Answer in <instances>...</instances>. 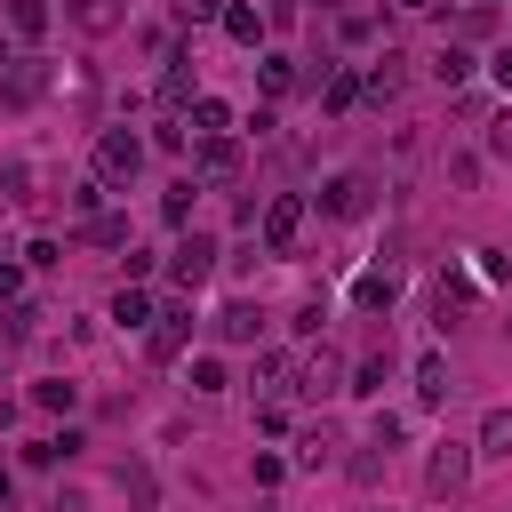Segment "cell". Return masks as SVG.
<instances>
[{
	"instance_id": "39",
	"label": "cell",
	"mask_w": 512,
	"mask_h": 512,
	"mask_svg": "<svg viewBox=\"0 0 512 512\" xmlns=\"http://www.w3.org/2000/svg\"><path fill=\"white\" fill-rule=\"evenodd\" d=\"M72 16H80V24H96V32L112 24V8H104V0H72Z\"/></svg>"
},
{
	"instance_id": "16",
	"label": "cell",
	"mask_w": 512,
	"mask_h": 512,
	"mask_svg": "<svg viewBox=\"0 0 512 512\" xmlns=\"http://www.w3.org/2000/svg\"><path fill=\"white\" fill-rule=\"evenodd\" d=\"M464 304H472V288H464L456 272H440V288H432V320H440V328H456V320H464Z\"/></svg>"
},
{
	"instance_id": "7",
	"label": "cell",
	"mask_w": 512,
	"mask_h": 512,
	"mask_svg": "<svg viewBox=\"0 0 512 512\" xmlns=\"http://www.w3.org/2000/svg\"><path fill=\"white\" fill-rule=\"evenodd\" d=\"M184 336H192V304H168V312L144 328V352H152V360H176V352H184Z\"/></svg>"
},
{
	"instance_id": "28",
	"label": "cell",
	"mask_w": 512,
	"mask_h": 512,
	"mask_svg": "<svg viewBox=\"0 0 512 512\" xmlns=\"http://www.w3.org/2000/svg\"><path fill=\"white\" fill-rule=\"evenodd\" d=\"M336 40H344V48H368V40H376V16H368V8H344V16H336Z\"/></svg>"
},
{
	"instance_id": "24",
	"label": "cell",
	"mask_w": 512,
	"mask_h": 512,
	"mask_svg": "<svg viewBox=\"0 0 512 512\" xmlns=\"http://www.w3.org/2000/svg\"><path fill=\"white\" fill-rule=\"evenodd\" d=\"M384 464H392V448H384V440H360V456H352L344 472H352L360 488H376V480H384Z\"/></svg>"
},
{
	"instance_id": "15",
	"label": "cell",
	"mask_w": 512,
	"mask_h": 512,
	"mask_svg": "<svg viewBox=\"0 0 512 512\" xmlns=\"http://www.w3.org/2000/svg\"><path fill=\"white\" fill-rule=\"evenodd\" d=\"M296 80H304V72H296V56H280V48L256 64V88H264V96H296Z\"/></svg>"
},
{
	"instance_id": "3",
	"label": "cell",
	"mask_w": 512,
	"mask_h": 512,
	"mask_svg": "<svg viewBox=\"0 0 512 512\" xmlns=\"http://www.w3.org/2000/svg\"><path fill=\"white\" fill-rule=\"evenodd\" d=\"M296 232H304V200H296V192H272V200H264V216H256V240H264L272 256H288V248H296Z\"/></svg>"
},
{
	"instance_id": "9",
	"label": "cell",
	"mask_w": 512,
	"mask_h": 512,
	"mask_svg": "<svg viewBox=\"0 0 512 512\" xmlns=\"http://www.w3.org/2000/svg\"><path fill=\"white\" fill-rule=\"evenodd\" d=\"M200 176L208 184H232L240 176V136H200Z\"/></svg>"
},
{
	"instance_id": "42",
	"label": "cell",
	"mask_w": 512,
	"mask_h": 512,
	"mask_svg": "<svg viewBox=\"0 0 512 512\" xmlns=\"http://www.w3.org/2000/svg\"><path fill=\"white\" fill-rule=\"evenodd\" d=\"M504 336H512V320H504Z\"/></svg>"
},
{
	"instance_id": "22",
	"label": "cell",
	"mask_w": 512,
	"mask_h": 512,
	"mask_svg": "<svg viewBox=\"0 0 512 512\" xmlns=\"http://www.w3.org/2000/svg\"><path fill=\"white\" fill-rule=\"evenodd\" d=\"M112 320H120V328H152L160 312H152V296H144V288H120V296H112Z\"/></svg>"
},
{
	"instance_id": "38",
	"label": "cell",
	"mask_w": 512,
	"mask_h": 512,
	"mask_svg": "<svg viewBox=\"0 0 512 512\" xmlns=\"http://www.w3.org/2000/svg\"><path fill=\"white\" fill-rule=\"evenodd\" d=\"M152 144H160V152H184V112H168V120L152 128Z\"/></svg>"
},
{
	"instance_id": "35",
	"label": "cell",
	"mask_w": 512,
	"mask_h": 512,
	"mask_svg": "<svg viewBox=\"0 0 512 512\" xmlns=\"http://www.w3.org/2000/svg\"><path fill=\"white\" fill-rule=\"evenodd\" d=\"M176 8V24H208V16H224V0H168Z\"/></svg>"
},
{
	"instance_id": "11",
	"label": "cell",
	"mask_w": 512,
	"mask_h": 512,
	"mask_svg": "<svg viewBox=\"0 0 512 512\" xmlns=\"http://www.w3.org/2000/svg\"><path fill=\"white\" fill-rule=\"evenodd\" d=\"M336 448H344V440H336V424H304V432H296V472L336 464Z\"/></svg>"
},
{
	"instance_id": "6",
	"label": "cell",
	"mask_w": 512,
	"mask_h": 512,
	"mask_svg": "<svg viewBox=\"0 0 512 512\" xmlns=\"http://www.w3.org/2000/svg\"><path fill=\"white\" fill-rule=\"evenodd\" d=\"M400 88H408V56H400V48H384V56L360 64V96H368V104H392Z\"/></svg>"
},
{
	"instance_id": "8",
	"label": "cell",
	"mask_w": 512,
	"mask_h": 512,
	"mask_svg": "<svg viewBox=\"0 0 512 512\" xmlns=\"http://www.w3.org/2000/svg\"><path fill=\"white\" fill-rule=\"evenodd\" d=\"M296 392H312V400H328V392H344V352L336 344H320L304 368H296Z\"/></svg>"
},
{
	"instance_id": "36",
	"label": "cell",
	"mask_w": 512,
	"mask_h": 512,
	"mask_svg": "<svg viewBox=\"0 0 512 512\" xmlns=\"http://www.w3.org/2000/svg\"><path fill=\"white\" fill-rule=\"evenodd\" d=\"M488 80L512 96V40H496V48H488Z\"/></svg>"
},
{
	"instance_id": "12",
	"label": "cell",
	"mask_w": 512,
	"mask_h": 512,
	"mask_svg": "<svg viewBox=\"0 0 512 512\" xmlns=\"http://www.w3.org/2000/svg\"><path fill=\"white\" fill-rule=\"evenodd\" d=\"M320 104H328V112L368 104V96H360V72H352V64H328V72H320Z\"/></svg>"
},
{
	"instance_id": "13",
	"label": "cell",
	"mask_w": 512,
	"mask_h": 512,
	"mask_svg": "<svg viewBox=\"0 0 512 512\" xmlns=\"http://www.w3.org/2000/svg\"><path fill=\"white\" fill-rule=\"evenodd\" d=\"M184 128H192V136H232V104H224V96H192V104H184Z\"/></svg>"
},
{
	"instance_id": "23",
	"label": "cell",
	"mask_w": 512,
	"mask_h": 512,
	"mask_svg": "<svg viewBox=\"0 0 512 512\" xmlns=\"http://www.w3.org/2000/svg\"><path fill=\"white\" fill-rule=\"evenodd\" d=\"M32 408H48V416H72V408H80V384L48 376V384H32Z\"/></svg>"
},
{
	"instance_id": "33",
	"label": "cell",
	"mask_w": 512,
	"mask_h": 512,
	"mask_svg": "<svg viewBox=\"0 0 512 512\" xmlns=\"http://www.w3.org/2000/svg\"><path fill=\"white\" fill-rule=\"evenodd\" d=\"M488 152H496V160H512V104H504V112H488Z\"/></svg>"
},
{
	"instance_id": "31",
	"label": "cell",
	"mask_w": 512,
	"mask_h": 512,
	"mask_svg": "<svg viewBox=\"0 0 512 512\" xmlns=\"http://www.w3.org/2000/svg\"><path fill=\"white\" fill-rule=\"evenodd\" d=\"M80 232H88L96 248H128V216H88Z\"/></svg>"
},
{
	"instance_id": "27",
	"label": "cell",
	"mask_w": 512,
	"mask_h": 512,
	"mask_svg": "<svg viewBox=\"0 0 512 512\" xmlns=\"http://www.w3.org/2000/svg\"><path fill=\"white\" fill-rule=\"evenodd\" d=\"M384 384H392V352H368V360L352 368V384H344V392H384Z\"/></svg>"
},
{
	"instance_id": "21",
	"label": "cell",
	"mask_w": 512,
	"mask_h": 512,
	"mask_svg": "<svg viewBox=\"0 0 512 512\" xmlns=\"http://www.w3.org/2000/svg\"><path fill=\"white\" fill-rule=\"evenodd\" d=\"M432 72H440V80H448V88H464V80H472V72H480V64H472V48H464V40H448V48H440V56H432Z\"/></svg>"
},
{
	"instance_id": "34",
	"label": "cell",
	"mask_w": 512,
	"mask_h": 512,
	"mask_svg": "<svg viewBox=\"0 0 512 512\" xmlns=\"http://www.w3.org/2000/svg\"><path fill=\"white\" fill-rule=\"evenodd\" d=\"M192 392H224V360L200 352V360H192Z\"/></svg>"
},
{
	"instance_id": "10",
	"label": "cell",
	"mask_w": 512,
	"mask_h": 512,
	"mask_svg": "<svg viewBox=\"0 0 512 512\" xmlns=\"http://www.w3.org/2000/svg\"><path fill=\"white\" fill-rule=\"evenodd\" d=\"M248 384H256L264 400H280V392H296V360H288V352H256V368H248Z\"/></svg>"
},
{
	"instance_id": "37",
	"label": "cell",
	"mask_w": 512,
	"mask_h": 512,
	"mask_svg": "<svg viewBox=\"0 0 512 512\" xmlns=\"http://www.w3.org/2000/svg\"><path fill=\"white\" fill-rule=\"evenodd\" d=\"M480 32H496V8H488V0H472V8H464V40H480Z\"/></svg>"
},
{
	"instance_id": "20",
	"label": "cell",
	"mask_w": 512,
	"mask_h": 512,
	"mask_svg": "<svg viewBox=\"0 0 512 512\" xmlns=\"http://www.w3.org/2000/svg\"><path fill=\"white\" fill-rule=\"evenodd\" d=\"M416 400H424V408H440V400H448V360H440V352H424V360H416Z\"/></svg>"
},
{
	"instance_id": "19",
	"label": "cell",
	"mask_w": 512,
	"mask_h": 512,
	"mask_svg": "<svg viewBox=\"0 0 512 512\" xmlns=\"http://www.w3.org/2000/svg\"><path fill=\"white\" fill-rule=\"evenodd\" d=\"M160 104H168V112L192 104V56H168V72H160Z\"/></svg>"
},
{
	"instance_id": "25",
	"label": "cell",
	"mask_w": 512,
	"mask_h": 512,
	"mask_svg": "<svg viewBox=\"0 0 512 512\" xmlns=\"http://www.w3.org/2000/svg\"><path fill=\"white\" fill-rule=\"evenodd\" d=\"M8 32L16 40H40L48 32V0H8Z\"/></svg>"
},
{
	"instance_id": "26",
	"label": "cell",
	"mask_w": 512,
	"mask_h": 512,
	"mask_svg": "<svg viewBox=\"0 0 512 512\" xmlns=\"http://www.w3.org/2000/svg\"><path fill=\"white\" fill-rule=\"evenodd\" d=\"M352 304H360V312H384V304H392V272H360V280H352Z\"/></svg>"
},
{
	"instance_id": "44",
	"label": "cell",
	"mask_w": 512,
	"mask_h": 512,
	"mask_svg": "<svg viewBox=\"0 0 512 512\" xmlns=\"http://www.w3.org/2000/svg\"><path fill=\"white\" fill-rule=\"evenodd\" d=\"M504 256H512V248H504Z\"/></svg>"
},
{
	"instance_id": "30",
	"label": "cell",
	"mask_w": 512,
	"mask_h": 512,
	"mask_svg": "<svg viewBox=\"0 0 512 512\" xmlns=\"http://www.w3.org/2000/svg\"><path fill=\"white\" fill-rule=\"evenodd\" d=\"M192 192H200L192 176H184V184H168V192H160V216H168V224H192Z\"/></svg>"
},
{
	"instance_id": "14",
	"label": "cell",
	"mask_w": 512,
	"mask_h": 512,
	"mask_svg": "<svg viewBox=\"0 0 512 512\" xmlns=\"http://www.w3.org/2000/svg\"><path fill=\"white\" fill-rule=\"evenodd\" d=\"M216 24H224V32H232V40H240V48H256V40H264V24H272V16H264V8H248V0H224V16H216Z\"/></svg>"
},
{
	"instance_id": "43",
	"label": "cell",
	"mask_w": 512,
	"mask_h": 512,
	"mask_svg": "<svg viewBox=\"0 0 512 512\" xmlns=\"http://www.w3.org/2000/svg\"><path fill=\"white\" fill-rule=\"evenodd\" d=\"M464 8H472V0H464Z\"/></svg>"
},
{
	"instance_id": "40",
	"label": "cell",
	"mask_w": 512,
	"mask_h": 512,
	"mask_svg": "<svg viewBox=\"0 0 512 512\" xmlns=\"http://www.w3.org/2000/svg\"><path fill=\"white\" fill-rule=\"evenodd\" d=\"M8 496H16V480H8V464H0V512H8Z\"/></svg>"
},
{
	"instance_id": "29",
	"label": "cell",
	"mask_w": 512,
	"mask_h": 512,
	"mask_svg": "<svg viewBox=\"0 0 512 512\" xmlns=\"http://www.w3.org/2000/svg\"><path fill=\"white\" fill-rule=\"evenodd\" d=\"M72 448H80V432H56V440H32V448H24V464H40V472H48V464H64Z\"/></svg>"
},
{
	"instance_id": "17",
	"label": "cell",
	"mask_w": 512,
	"mask_h": 512,
	"mask_svg": "<svg viewBox=\"0 0 512 512\" xmlns=\"http://www.w3.org/2000/svg\"><path fill=\"white\" fill-rule=\"evenodd\" d=\"M256 328H264L256 304H224V312H216V336H224V344H256Z\"/></svg>"
},
{
	"instance_id": "18",
	"label": "cell",
	"mask_w": 512,
	"mask_h": 512,
	"mask_svg": "<svg viewBox=\"0 0 512 512\" xmlns=\"http://www.w3.org/2000/svg\"><path fill=\"white\" fill-rule=\"evenodd\" d=\"M472 456H512V408H488V416H480V440H472Z\"/></svg>"
},
{
	"instance_id": "2",
	"label": "cell",
	"mask_w": 512,
	"mask_h": 512,
	"mask_svg": "<svg viewBox=\"0 0 512 512\" xmlns=\"http://www.w3.org/2000/svg\"><path fill=\"white\" fill-rule=\"evenodd\" d=\"M464 480H472V440H432V456H424V496L456 504Z\"/></svg>"
},
{
	"instance_id": "4",
	"label": "cell",
	"mask_w": 512,
	"mask_h": 512,
	"mask_svg": "<svg viewBox=\"0 0 512 512\" xmlns=\"http://www.w3.org/2000/svg\"><path fill=\"white\" fill-rule=\"evenodd\" d=\"M136 168H144V136H128V128H104V136H96V176H104V184H128Z\"/></svg>"
},
{
	"instance_id": "41",
	"label": "cell",
	"mask_w": 512,
	"mask_h": 512,
	"mask_svg": "<svg viewBox=\"0 0 512 512\" xmlns=\"http://www.w3.org/2000/svg\"><path fill=\"white\" fill-rule=\"evenodd\" d=\"M392 8H408V16H424V8H432V0H392Z\"/></svg>"
},
{
	"instance_id": "32",
	"label": "cell",
	"mask_w": 512,
	"mask_h": 512,
	"mask_svg": "<svg viewBox=\"0 0 512 512\" xmlns=\"http://www.w3.org/2000/svg\"><path fill=\"white\" fill-rule=\"evenodd\" d=\"M32 328H40V312H32V304H8V312H0V344H24Z\"/></svg>"
},
{
	"instance_id": "1",
	"label": "cell",
	"mask_w": 512,
	"mask_h": 512,
	"mask_svg": "<svg viewBox=\"0 0 512 512\" xmlns=\"http://www.w3.org/2000/svg\"><path fill=\"white\" fill-rule=\"evenodd\" d=\"M376 208V176L368 168H336L328 184H320V216H336V224H360Z\"/></svg>"
},
{
	"instance_id": "5",
	"label": "cell",
	"mask_w": 512,
	"mask_h": 512,
	"mask_svg": "<svg viewBox=\"0 0 512 512\" xmlns=\"http://www.w3.org/2000/svg\"><path fill=\"white\" fill-rule=\"evenodd\" d=\"M208 272H216V240H208V232H184V240L168 248V280H176V288H200Z\"/></svg>"
}]
</instances>
